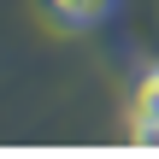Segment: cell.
Wrapping results in <instances>:
<instances>
[{"label": "cell", "mask_w": 159, "mask_h": 159, "mask_svg": "<svg viewBox=\"0 0 159 159\" xmlns=\"http://www.w3.org/2000/svg\"><path fill=\"white\" fill-rule=\"evenodd\" d=\"M124 136L142 142V148H159V53L136 71V83H130V118H124Z\"/></svg>", "instance_id": "6da1fadb"}, {"label": "cell", "mask_w": 159, "mask_h": 159, "mask_svg": "<svg viewBox=\"0 0 159 159\" xmlns=\"http://www.w3.org/2000/svg\"><path fill=\"white\" fill-rule=\"evenodd\" d=\"M112 12H118V0H41V18H47L59 35H89V30H100Z\"/></svg>", "instance_id": "7a4b0ae2"}]
</instances>
